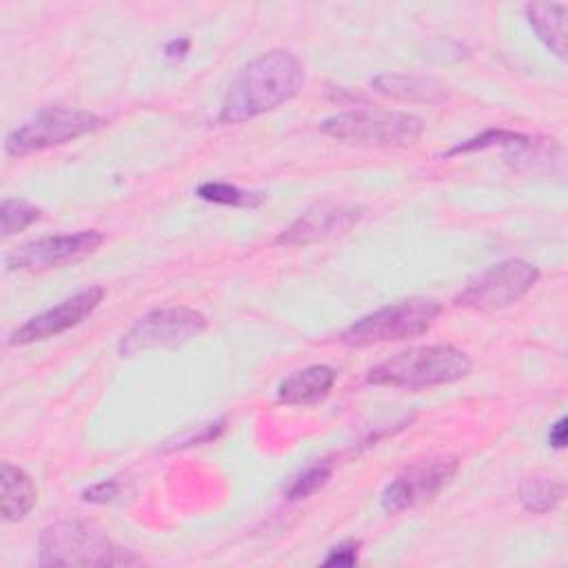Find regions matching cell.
<instances>
[{"label":"cell","instance_id":"22","mask_svg":"<svg viewBox=\"0 0 568 568\" xmlns=\"http://www.w3.org/2000/svg\"><path fill=\"white\" fill-rule=\"evenodd\" d=\"M357 548L359 541H344L339 546H335L324 559V566H353L357 561Z\"/></svg>","mask_w":568,"mask_h":568},{"label":"cell","instance_id":"6","mask_svg":"<svg viewBox=\"0 0 568 568\" xmlns=\"http://www.w3.org/2000/svg\"><path fill=\"white\" fill-rule=\"evenodd\" d=\"M118 561L111 539L82 521H55L38 539L40 566H113Z\"/></svg>","mask_w":568,"mask_h":568},{"label":"cell","instance_id":"12","mask_svg":"<svg viewBox=\"0 0 568 568\" xmlns=\"http://www.w3.org/2000/svg\"><path fill=\"white\" fill-rule=\"evenodd\" d=\"M362 217V209L355 206H322L311 209L291 222L275 242L280 246H306L333 235L346 233Z\"/></svg>","mask_w":568,"mask_h":568},{"label":"cell","instance_id":"1","mask_svg":"<svg viewBox=\"0 0 568 568\" xmlns=\"http://www.w3.org/2000/svg\"><path fill=\"white\" fill-rule=\"evenodd\" d=\"M304 87V64L286 49H273L244 64L231 80L217 120L240 124L277 109Z\"/></svg>","mask_w":568,"mask_h":568},{"label":"cell","instance_id":"11","mask_svg":"<svg viewBox=\"0 0 568 568\" xmlns=\"http://www.w3.org/2000/svg\"><path fill=\"white\" fill-rule=\"evenodd\" d=\"M102 297H104L102 286L82 288V291L73 293L71 297L62 300L60 304H55V306L47 308L44 313L20 324L16 331L9 333L7 344L9 346H27L33 342L55 337V335L78 326L80 322H84L100 306Z\"/></svg>","mask_w":568,"mask_h":568},{"label":"cell","instance_id":"10","mask_svg":"<svg viewBox=\"0 0 568 568\" xmlns=\"http://www.w3.org/2000/svg\"><path fill=\"white\" fill-rule=\"evenodd\" d=\"M457 466L455 457H433L410 464L386 484L382 493V508L386 513H402L433 499L450 484Z\"/></svg>","mask_w":568,"mask_h":568},{"label":"cell","instance_id":"9","mask_svg":"<svg viewBox=\"0 0 568 568\" xmlns=\"http://www.w3.org/2000/svg\"><path fill=\"white\" fill-rule=\"evenodd\" d=\"M102 242L104 235L95 229L47 235L11 248L4 257V264L9 271H49L64 264H75L93 255Z\"/></svg>","mask_w":568,"mask_h":568},{"label":"cell","instance_id":"21","mask_svg":"<svg viewBox=\"0 0 568 568\" xmlns=\"http://www.w3.org/2000/svg\"><path fill=\"white\" fill-rule=\"evenodd\" d=\"M197 195L206 202L215 204H231V206H253L260 202V195L246 193L233 184L226 182H206L197 186Z\"/></svg>","mask_w":568,"mask_h":568},{"label":"cell","instance_id":"14","mask_svg":"<svg viewBox=\"0 0 568 568\" xmlns=\"http://www.w3.org/2000/svg\"><path fill=\"white\" fill-rule=\"evenodd\" d=\"M524 13L546 49L559 60H566V4L528 2Z\"/></svg>","mask_w":568,"mask_h":568},{"label":"cell","instance_id":"13","mask_svg":"<svg viewBox=\"0 0 568 568\" xmlns=\"http://www.w3.org/2000/svg\"><path fill=\"white\" fill-rule=\"evenodd\" d=\"M335 368L326 364H313L302 371L291 373L284 377L277 386V399L291 406H304V404H315L322 397L328 395V390L335 384Z\"/></svg>","mask_w":568,"mask_h":568},{"label":"cell","instance_id":"17","mask_svg":"<svg viewBox=\"0 0 568 568\" xmlns=\"http://www.w3.org/2000/svg\"><path fill=\"white\" fill-rule=\"evenodd\" d=\"M564 490H566V486H564L561 479L535 475V477H526L519 484L517 495H519L521 506L528 513L544 515V513H548V510L559 506V501L564 499Z\"/></svg>","mask_w":568,"mask_h":568},{"label":"cell","instance_id":"3","mask_svg":"<svg viewBox=\"0 0 568 568\" xmlns=\"http://www.w3.org/2000/svg\"><path fill=\"white\" fill-rule=\"evenodd\" d=\"M439 313H442V306L435 300H424V297L404 300L359 317L342 333L339 339L346 346L364 348L373 344L419 337L426 331H430Z\"/></svg>","mask_w":568,"mask_h":568},{"label":"cell","instance_id":"4","mask_svg":"<svg viewBox=\"0 0 568 568\" xmlns=\"http://www.w3.org/2000/svg\"><path fill=\"white\" fill-rule=\"evenodd\" d=\"M320 131L346 144L406 146L422 135L424 122L402 111H344L326 118Z\"/></svg>","mask_w":568,"mask_h":568},{"label":"cell","instance_id":"8","mask_svg":"<svg viewBox=\"0 0 568 568\" xmlns=\"http://www.w3.org/2000/svg\"><path fill=\"white\" fill-rule=\"evenodd\" d=\"M539 280V268L524 260H504L475 275L455 297L457 306L479 313L501 311L524 297Z\"/></svg>","mask_w":568,"mask_h":568},{"label":"cell","instance_id":"5","mask_svg":"<svg viewBox=\"0 0 568 568\" xmlns=\"http://www.w3.org/2000/svg\"><path fill=\"white\" fill-rule=\"evenodd\" d=\"M102 124L104 120L89 111L47 106L7 133L4 151L11 158H22L93 133Z\"/></svg>","mask_w":568,"mask_h":568},{"label":"cell","instance_id":"7","mask_svg":"<svg viewBox=\"0 0 568 568\" xmlns=\"http://www.w3.org/2000/svg\"><path fill=\"white\" fill-rule=\"evenodd\" d=\"M206 328V317L191 306L155 308L142 315L120 339L118 351L122 357H133L151 348H175Z\"/></svg>","mask_w":568,"mask_h":568},{"label":"cell","instance_id":"16","mask_svg":"<svg viewBox=\"0 0 568 568\" xmlns=\"http://www.w3.org/2000/svg\"><path fill=\"white\" fill-rule=\"evenodd\" d=\"M0 486H2V515L7 521H20L29 515V510L36 506L38 490L31 481V477L9 464L2 462L0 466Z\"/></svg>","mask_w":568,"mask_h":568},{"label":"cell","instance_id":"24","mask_svg":"<svg viewBox=\"0 0 568 568\" xmlns=\"http://www.w3.org/2000/svg\"><path fill=\"white\" fill-rule=\"evenodd\" d=\"M548 439H550V446L564 448V444H566V419H564V417L557 419V422L550 426Z\"/></svg>","mask_w":568,"mask_h":568},{"label":"cell","instance_id":"19","mask_svg":"<svg viewBox=\"0 0 568 568\" xmlns=\"http://www.w3.org/2000/svg\"><path fill=\"white\" fill-rule=\"evenodd\" d=\"M40 217V209L33 206L31 202L24 200H13L7 197L0 206V224H2V235L9 237L13 233L24 231Z\"/></svg>","mask_w":568,"mask_h":568},{"label":"cell","instance_id":"2","mask_svg":"<svg viewBox=\"0 0 568 568\" xmlns=\"http://www.w3.org/2000/svg\"><path fill=\"white\" fill-rule=\"evenodd\" d=\"M470 368L473 362L462 348L450 344H426L379 362L368 371L366 382L375 386L417 390L457 382L466 377Z\"/></svg>","mask_w":568,"mask_h":568},{"label":"cell","instance_id":"20","mask_svg":"<svg viewBox=\"0 0 568 568\" xmlns=\"http://www.w3.org/2000/svg\"><path fill=\"white\" fill-rule=\"evenodd\" d=\"M331 473H333V466L328 462H317L308 466L304 473H300L297 477H293L284 493L288 499H304L315 490H320L328 481Z\"/></svg>","mask_w":568,"mask_h":568},{"label":"cell","instance_id":"18","mask_svg":"<svg viewBox=\"0 0 568 568\" xmlns=\"http://www.w3.org/2000/svg\"><path fill=\"white\" fill-rule=\"evenodd\" d=\"M532 140L528 135L515 133V131H504V129H488L470 140H464L459 144H455L453 149L446 151V155H457V153H470V151H481V149H490V146H506V149H526Z\"/></svg>","mask_w":568,"mask_h":568},{"label":"cell","instance_id":"25","mask_svg":"<svg viewBox=\"0 0 568 568\" xmlns=\"http://www.w3.org/2000/svg\"><path fill=\"white\" fill-rule=\"evenodd\" d=\"M186 49H189V40H184V38H182L180 42L173 40V42H169V47H166V55H169V58H178V55H182Z\"/></svg>","mask_w":568,"mask_h":568},{"label":"cell","instance_id":"23","mask_svg":"<svg viewBox=\"0 0 568 568\" xmlns=\"http://www.w3.org/2000/svg\"><path fill=\"white\" fill-rule=\"evenodd\" d=\"M118 490H120V484L109 479V481H100V484L87 488L82 493V499H87V501H111L118 495Z\"/></svg>","mask_w":568,"mask_h":568},{"label":"cell","instance_id":"15","mask_svg":"<svg viewBox=\"0 0 568 568\" xmlns=\"http://www.w3.org/2000/svg\"><path fill=\"white\" fill-rule=\"evenodd\" d=\"M371 87L393 100L404 102H439L446 93L444 87L430 78L408 73H382L371 80Z\"/></svg>","mask_w":568,"mask_h":568}]
</instances>
